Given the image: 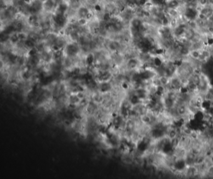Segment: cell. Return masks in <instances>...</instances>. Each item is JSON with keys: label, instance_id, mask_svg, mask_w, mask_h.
I'll list each match as a JSON object with an SVG mask.
<instances>
[{"label": "cell", "instance_id": "obj_1", "mask_svg": "<svg viewBox=\"0 0 213 179\" xmlns=\"http://www.w3.org/2000/svg\"><path fill=\"white\" fill-rule=\"evenodd\" d=\"M212 26H213V23H212Z\"/></svg>", "mask_w": 213, "mask_h": 179}]
</instances>
